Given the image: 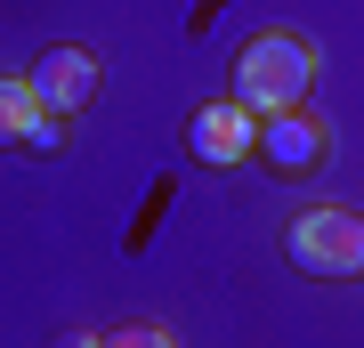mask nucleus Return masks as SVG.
Returning <instances> with one entry per match:
<instances>
[{
	"instance_id": "obj_1",
	"label": "nucleus",
	"mask_w": 364,
	"mask_h": 348,
	"mask_svg": "<svg viewBox=\"0 0 364 348\" xmlns=\"http://www.w3.org/2000/svg\"><path fill=\"white\" fill-rule=\"evenodd\" d=\"M308 81H316V49L291 41V33H259L243 57H235V105H251L259 122L284 114V105H299Z\"/></svg>"
},
{
	"instance_id": "obj_2",
	"label": "nucleus",
	"mask_w": 364,
	"mask_h": 348,
	"mask_svg": "<svg viewBox=\"0 0 364 348\" xmlns=\"http://www.w3.org/2000/svg\"><path fill=\"white\" fill-rule=\"evenodd\" d=\"M284 251L308 275H364V219L356 211H299Z\"/></svg>"
},
{
	"instance_id": "obj_3",
	"label": "nucleus",
	"mask_w": 364,
	"mask_h": 348,
	"mask_svg": "<svg viewBox=\"0 0 364 348\" xmlns=\"http://www.w3.org/2000/svg\"><path fill=\"white\" fill-rule=\"evenodd\" d=\"M186 138H195V154L203 162H219V170H235V162H251L259 154V114H251V105H203L195 122H186Z\"/></svg>"
},
{
	"instance_id": "obj_4",
	"label": "nucleus",
	"mask_w": 364,
	"mask_h": 348,
	"mask_svg": "<svg viewBox=\"0 0 364 348\" xmlns=\"http://www.w3.org/2000/svg\"><path fill=\"white\" fill-rule=\"evenodd\" d=\"M97 90V57L90 49H49L33 65V97H41V114H73V105H90Z\"/></svg>"
},
{
	"instance_id": "obj_5",
	"label": "nucleus",
	"mask_w": 364,
	"mask_h": 348,
	"mask_svg": "<svg viewBox=\"0 0 364 348\" xmlns=\"http://www.w3.org/2000/svg\"><path fill=\"white\" fill-rule=\"evenodd\" d=\"M259 154L275 170H316V162H324V122H316L308 105H284V114L259 122Z\"/></svg>"
},
{
	"instance_id": "obj_6",
	"label": "nucleus",
	"mask_w": 364,
	"mask_h": 348,
	"mask_svg": "<svg viewBox=\"0 0 364 348\" xmlns=\"http://www.w3.org/2000/svg\"><path fill=\"white\" fill-rule=\"evenodd\" d=\"M41 122V97L33 81H0V146H25V130Z\"/></svg>"
},
{
	"instance_id": "obj_7",
	"label": "nucleus",
	"mask_w": 364,
	"mask_h": 348,
	"mask_svg": "<svg viewBox=\"0 0 364 348\" xmlns=\"http://www.w3.org/2000/svg\"><path fill=\"white\" fill-rule=\"evenodd\" d=\"M105 348H178V340L162 324H122V332H105Z\"/></svg>"
},
{
	"instance_id": "obj_8",
	"label": "nucleus",
	"mask_w": 364,
	"mask_h": 348,
	"mask_svg": "<svg viewBox=\"0 0 364 348\" xmlns=\"http://www.w3.org/2000/svg\"><path fill=\"white\" fill-rule=\"evenodd\" d=\"M25 146H33V154H57V146H65V130H57V114H41V122L25 130Z\"/></svg>"
},
{
	"instance_id": "obj_9",
	"label": "nucleus",
	"mask_w": 364,
	"mask_h": 348,
	"mask_svg": "<svg viewBox=\"0 0 364 348\" xmlns=\"http://www.w3.org/2000/svg\"><path fill=\"white\" fill-rule=\"evenodd\" d=\"M49 348H105V332H57Z\"/></svg>"
}]
</instances>
